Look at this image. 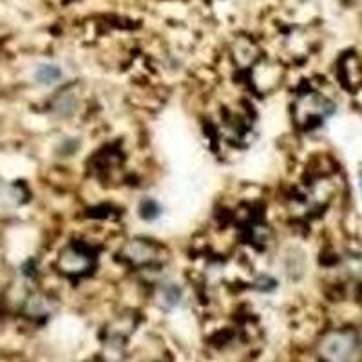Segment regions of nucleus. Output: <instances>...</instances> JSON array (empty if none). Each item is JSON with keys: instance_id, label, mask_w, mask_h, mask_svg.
Returning <instances> with one entry per match:
<instances>
[{"instance_id": "f257e3e1", "label": "nucleus", "mask_w": 362, "mask_h": 362, "mask_svg": "<svg viewBox=\"0 0 362 362\" xmlns=\"http://www.w3.org/2000/svg\"><path fill=\"white\" fill-rule=\"evenodd\" d=\"M163 248L147 238H132L119 248V259L134 268L158 267L163 261Z\"/></svg>"}, {"instance_id": "f03ea898", "label": "nucleus", "mask_w": 362, "mask_h": 362, "mask_svg": "<svg viewBox=\"0 0 362 362\" xmlns=\"http://www.w3.org/2000/svg\"><path fill=\"white\" fill-rule=\"evenodd\" d=\"M357 334L351 329H334L319 344L321 362H350L357 350Z\"/></svg>"}, {"instance_id": "7ed1b4c3", "label": "nucleus", "mask_w": 362, "mask_h": 362, "mask_svg": "<svg viewBox=\"0 0 362 362\" xmlns=\"http://www.w3.org/2000/svg\"><path fill=\"white\" fill-rule=\"evenodd\" d=\"M332 112H334V103L317 93H306V95L299 96L293 105V116H296L297 124L305 125V127L321 124L322 119Z\"/></svg>"}, {"instance_id": "20e7f679", "label": "nucleus", "mask_w": 362, "mask_h": 362, "mask_svg": "<svg viewBox=\"0 0 362 362\" xmlns=\"http://www.w3.org/2000/svg\"><path fill=\"white\" fill-rule=\"evenodd\" d=\"M58 270L69 277L87 276L95 267V255L82 243H71L58 255Z\"/></svg>"}, {"instance_id": "39448f33", "label": "nucleus", "mask_w": 362, "mask_h": 362, "mask_svg": "<svg viewBox=\"0 0 362 362\" xmlns=\"http://www.w3.org/2000/svg\"><path fill=\"white\" fill-rule=\"evenodd\" d=\"M24 202V190L18 185H0V209H17Z\"/></svg>"}, {"instance_id": "423d86ee", "label": "nucleus", "mask_w": 362, "mask_h": 362, "mask_svg": "<svg viewBox=\"0 0 362 362\" xmlns=\"http://www.w3.org/2000/svg\"><path fill=\"white\" fill-rule=\"evenodd\" d=\"M62 78V69L57 64H40L35 71V80L40 86H53Z\"/></svg>"}, {"instance_id": "0eeeda50", "label": "nucleus", "mask_w": 362, "mask_h": 362, "mask_svg": "<svg viewBox=\"0 0 362 362\" xmlns=\"http://www.w3.org/2000/svg\"><path fill=\"white\" fill-rule=\"evenodd\" d=\"M138 216L144 221H156L161 216V205L154 198H144L138 205Z\"/></svg>"}, {"instance_id": "6e6552de", "label": "nucleus", "mask_w": 362, "mask_h": 362, "mask_svg": "<svg viewBox=\"0 0 362 362\" xmlns=\"http://www.w3.org/2000/svg\"><path fill=\"white\" fill-rule=\"evenodd\" d=\"M25 310H28L31 315H45V313L51 312V303L45 296H31L28 299V305H25Z\"/></svg>"}, {"instance_id": "1a4fd4ad", "label": "nucleus", "mask_w": 362, "mask_h": 362, "mask_svg": "<svg viewBox=\"0 0 362 362\" xmlns=\"http://www.w3.org/2000/svg\"><path fill=\"white\" fill-rule=\"evenodd\" d=\"M161 300H163L167 306L180 305L181 290L177 288L176 284H165L163 288H161Z\"/></svg>"}, {"instance_id": "9d476101", "label": "nucleus", "mask_w": 362, "mask_h": 362, "mask_svg": "<svg viewBox=\"0 0 362 362\" xmlns=\"http://www.w3.org/2000/svg\"><path fill=\"white\" fill-rule=\"evenodd\" d=\"M358 185H361V194H362V170L358 173Z\"/></svg>"}, {"instance_id": "9b49d317", "label": "nucleus", "mask_w": 362, "mask_h": 362, "mask_svg": "<svg viewBox=\"0 0 362 362\" xmlns=\"http://www.w3.org/2000/svg\"><path fill=\"white\" fill-rule=\"evenodd\" d=\"M153 362H156V361H153Z\"/></svg>"}]
</instances>
